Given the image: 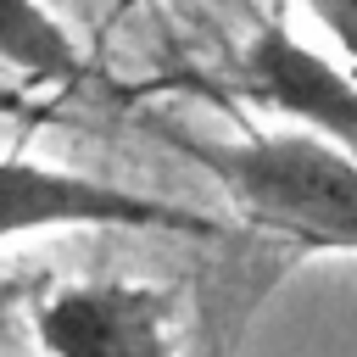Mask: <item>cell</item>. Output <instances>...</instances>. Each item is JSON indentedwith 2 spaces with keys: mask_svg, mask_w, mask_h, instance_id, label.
I'll return each instance as SVG.
<instances>
[{
  "mask_svg": "<svg viewBox=\"0 0 357 357\" xmlns=\"http://www.w3.org/2000/svg\"><path fill=\"white\" fill-rule=\"evenodd\" d=\"M167 229V234H218L212 218L123 190L112 178L45 167L28 156H0V240L39 234V229Z\"/></svg>",
  "mask_w": 357,
  "mask_h": 357,
  "instance_id": "cell-2",
  "label": "cell"
},
{
  "mask_svg": "<svg viewBox=\"0 0 357 357\" xmlns=\"http://www.w3.org/2000/svg\"><path fill=\"white\" fill-rule=\"evenodd\" d=\"M240 78H245V95L318 128V139L340 145V151H357V84L324 61L318 50H307L290 28L268 22L245 56H240Z\"/></svg>",
  "mask_w": 357,
  "mask_h": 357,
  "instance_id": "cell-3",
  "label": "cell"
},
{
  "mask_svg": "<svg viewBox=\"0 0 357 357\" xmlns=\"http://www.w3.org/2000/svg\"><path fill=\"white\" fill-rule=\"evenodd\" d=\"M173 145L201 162L257 223L312 245L357 251V156L318 134H262V139H184Z\"/></svg>",
  "mask_w": 357,
  "mask_h": 357,
  "instance_id": "cell-1",
  "label": "cell"
},
{
  "mask_svg": "<svg viewBox=\"0 0 357 357\" xmlns=\"http://www.w3.org/2000/svg\"><path fill=\"white\" fill-rule=\"evenodd\" d=\"M312 11H318L324 28L346 45V56H357V0H312Z\"/></svg>",
  "mask_w": 357,
  "mask_h": 357,
  "instance_id": "cell-6",
  "label": "cell"
},
{
  "mask_svg": "<svg viewBox=\"0 0 357 357\" xmlns=\"http://www.w3.org/2000/svg\"><path fill=\"white\" fill-rule=\"evenodd\" d=\"M33 335L50 357H173L167 307L139 284H73L56 290Z\"/></svg>",
  "mask_w": 357,
  "mask_h": 357,
  "instance_id": "cell-4",
  "label": "cell"
},
{
  "mask_svg": "<svg viewBox=\"0 0 357 357\" xmlns=\"http://www.w3.org/2000/svg\"><path fill=\"white\" fill-rule=\"evenodd\" d=\"M0 61L28 78H73L78 73L67 28L39 0H0Z\"/></svg>",
  "mask_w": 357,
  "mask_h": 357,
  "instance_id": "cell-5",
  "label": "cell"
}]
</instances>
